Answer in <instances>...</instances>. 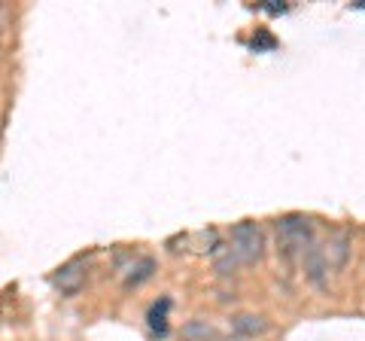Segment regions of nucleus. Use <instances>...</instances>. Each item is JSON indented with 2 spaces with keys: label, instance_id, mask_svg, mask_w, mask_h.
Listing matches in <instances>:
<instances>
[{
  "label": "nucleus",
  "instance_id": "nucleus-1",
  "mask_svg": "<svg viewBox=\"0 0 365 341\" xmlns=\"http://www.w3.org/2000/svg\"><path fill=\"white\" fill-rule=\"evenodd\" d=\"M314 244V223L302 213H287L277 220V250L287 259L302 256Z\"/></svg>",
  "mask_w": 365,
  "mask_h": 341
},
{
  "label": "nucleus",
  "instance_id": "nucleus-2",
  "mask_svg": "<svg viewBox=\"0 0 365 341\" xmlns=\"http://www.w3.org/2000/svg\"><path fill=\"white\" fill-rule=\"evenodd\" d=\"M232 256L237 259V265H253L262 259L265 253V232H262V225L253 223V220H241L232 229Z\"/></svg>",
  "mask_w": 365,
  "mask_h": 341
},
{
  "label": "nucleus",
  "instance_id": "nucleus-3",
  "mask_svg": "<svg viewBox=\"0 0 365 341\" xmlns=\"http://www.w3.org/2000/svg\"><path fill=\"white\" fill-rule=\"evenodd\" d=\"M350 244H353V235L347 229H335L332 235H329V241L323 244L329 271H344L347 259H350Z\"/></svg>",
  "mask_w": 365,
  "mask_h": 341
},
{
  "label": "nucleus",
  "instance_id": "nucleus-4",
  "mask_svg": "<svg viewBox=\"0 0 365 341\" xmlns=\"http://www.w3.org/2000/svg\"><path fill=\"white\" fill-rule=\"evenodd\" d=\"M302 256H304V278L311 280L317 290H326V287H329V263H326L323 247L311 244Z\"/></svg>",
  "mask_w": 365,
  "mask_h": 341
},
{
  "label": "nucleus",
  "instance_id": "nucleus-5",
  "mask_svg": "<svg viewBox=\"0 0 365 341\" xmlns=\"http://www.w3.org/2000/svg\"><path fill=\"white\" fill-rule=\"evenodd\" d=\"M52 283H55V287H58L64 295H76L79 290H83V283H86V263H83V259H73V263L61 265L58 271H55Z\"/></svg>",
  "mask_w": 365,
  "mask_h": 341
},
{
  "label": "nucleus",
  "instance_id": "nucleus-6",
  "mask_svg": "<svg viewBox=\"0 0 365 341\" xmlns=\"http://www.w3.org/2000/svg\"><path fill=\"white\" fill-rule=\"evenodd\" d=\"M232 332L241 338H256V335L268 332V323H265V317H259V314H237V317H232Z\"/></svg>",
  "mask_w": 365,
  "mask_h": 341
},
{
  "label": "nucleus",
  "instance_id": "nucleus-7",
  "mask_svg": "<svg viewBox=\"0 0 365 341\" xmlns=\"http://www.w3.org/2000/svg\"><path fill=\"white\" fill-rule=\"evenodd\" d=\"M155 275V259L153 256H140L137 263L128 268V275H125V287H140Z\"/></svg>",
  "mask_w": 365,
  "mask_h": 341
},
{
  "label": "nucleus",
  "instance_id": "nucleus-8",
  "mask_svg": "<svg viewBox=\"0 0 365 341\" xmlns=\"http://www.w3.org/2000/svg\"><path fill=\"white\" fill-rule=\"evenodd\" d=\"M168 311H170V299L165 295L162 302H155L150 314H146V320H150V329L155 335H168Z\"/></svg>",
  "mask_w": 365,
  "mask_h": 341
}]
</instances>
